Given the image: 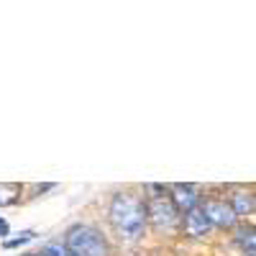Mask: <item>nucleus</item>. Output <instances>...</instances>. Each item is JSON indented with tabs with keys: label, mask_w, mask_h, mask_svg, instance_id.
I'll return each mask as SVG.
<instances>
[{
	"label": "nucleus",
	"mask_w": 256,
	"mask_h": 256,
	"mask_svg": "<svg viewBox=\"0 0 256 256\" xmlns=\"http://www.w3.org/2000/svg\"><path fill=\"white\" fill-rule=\"evenodd\" d=\"M228 205H230L233 212H236V218L238 216H248V212L254 210V198L248 195V192H244V190H236Z\"/></svg>",
	"instance_id": "obj_7"
},
{
	"label": "nucleus",
	"mask_w": 256,
	"mask_h": 256,
	"mask_svg": "<svg viewBox=\"0 0 256 256\" xmlns=\"http://www.w3.org/2000/svg\"><path fill=\"white\" fill-rule=\"evenodd\" d=\"M28 256H38V254H28Z\"/></svg>",
	"instance_id": "obj_13"
},
{
	"label": "nucleus",
	"mask_w": 256,
	"mask_h": 256,
	"mask_svg": "<svg viewBox=\"0 0 256 256\" xmlns=\"http://www.w3.org/2000/svg\"><path fill=\"white\" fill-rule=\"evenodd\" d=\"M34 236H36L34 230H24V233H20L18 238H13V241H6L3 246H6V248H18V246H24V244H28V241H31Z\"/></svg>",
	"instance_id": "obj_11"
},
{
	"label": "nucleus",
	"mask_w": 256,
	"mask_h": 256,
	"mask_svg": "<svg viewBox=\"0 0 256 256\" xmlns=\"http://www.w3.org/2000/svg\"><path fill=\"white\" fill-rule=\"evenodd\" d=\"M8 233H10V226H8V220H3V218H0V238H3V236H8Z\"/></svg>",
	"instance_id": "obj_12"
},
{
	"label": "nucleus",
	"mask_w": 256,
	"mask_h": 256,
	"mask_svg": "<svg viewBox=\"0 0 256 256\" xmlns=\"http://www.w3.org/2000/svg\"><path fill=\"white\" fill-rule=\"evenodd\" d=\"M64 246L74 256H108V244L92 226H72Z\"/></svg>",
	"instance_id": "obj_2"
},
{
	"label": "nucleus",
	"mask_w": 256,
	"mask_h": 256,
	"mask_svg": "<svg viewBox=\"0 0 256 256\" xmlns=\"http://www.w3.org/2000/svg\"><path fill=\"white\" fill-rule=\"evenodd\" d=\"M38 256H74L64 244H56V241H52V244H46L44 248H41V254Z\"/></svg>",
	"instance_id": "obj_9"
},
{
	"label": "nucleus",
	"mask_w": 256,
	"mask_h": 256,
	"mask_svg": "<svg viewBox=\"0 0 256 256\" xmlns=\"http://www.w3.org/2000/svg\"><path fill=\"white\" fill-rule=\"evenodd\" d=\"M148 192H152L148 200H144L146 202V218H152L154 226H159V228H174L180 223V212H177L172 198L166 195V190L159 184H152Z\"/></svg>",
	"instance_id": "obj_3"
},
{
	"label": "nucleus",
	"mask_w": 256,
	"mask_h": 256,
	"mask_svg": "<svg viewBox=\"0 0 256 256\" xmlns=\"http://www.w3.org/2000/svg\"><path fill=\"white\" fill-rule=\"evenodd\" d=\"M200 210L205 212V218L210 220V226H220V228L236 226V212L230 210V205L226 200H218V198L200 200Z\"/></svg>",
	"instance_id": "obj_4"
},
{
	"label": "nucleus",
	"mask_w": 256,
	"mask_h": 256,
	"mask_svg": "<svg viewBox=\"0 0 256 256\" xmlns=\"http://www.w3.org/2000/svg\"><path fill=\"white\" fill-rule=\"evenodd\" d=\"M238 244L248 248L246 256H254V230H251V228H241V230H238Z\"/></svg>",
	"instance_id": "obj_10"
},
{
	"label": "nucleus",
	"mask_w": 256,
	"mask_h": 256,
	"mask_svg": "<svg viewBox=\"0 0 256 256\" xmlns=\"http://www.w3.org/2000/svg\"><path fill=\"white\" fill-rule=\"evenodd\" d=\"M172 202L177 208V212H190L192 208L200 205V195L192 184H172Z\"/></svg>",
	"instance_id": "obj_5"
},
{
	"label": "nucleus",
	"mask_w": 256,
	"mask_h": 256,
	"mask_svg": "<svg viewBox=\"0 0 256 256\" xmlns=\"http://www.w3.org/2000/svg\"><path fill=\"white\" fill-rule=\"evenodd\" d=\"M210 228V220L205 218V212L198 208H192L190 212H184V230L190 233V236H205Z\"/></svg>",
	"instance_id": "obj_6"
},
{
	"label": "nucleus",
	"mask_w": 256,
	"mask_h": 256,
	"mask_svg": "<svg viewBox=\"0 0 256 256\" xmlns=\"http://www.w3.org/2000/svg\"><path fill=\"white\" fill-rule=\"evenodd\" d=\"M146 202L131 192H120L110 202V223L120 238H138L146 226Z\"/></svg>",
	"instance_id": "obj_1"
},
{
	"label": "nucleus",
	"mask_w": 256,
	"mask_h": 256,
	"mask_svg": "<svg viewBox=\"0 0 256 256\" xmlns=\"http://www.w3.org/2000/svg\"><path fill=\"white\" fill-rule=\"evenodd\" d=\"M24 187L16 184V182H3L0 184V208H8V205H16Z\"/></svg>",
	"instance_id": "obj_8"
}]
</instances>
